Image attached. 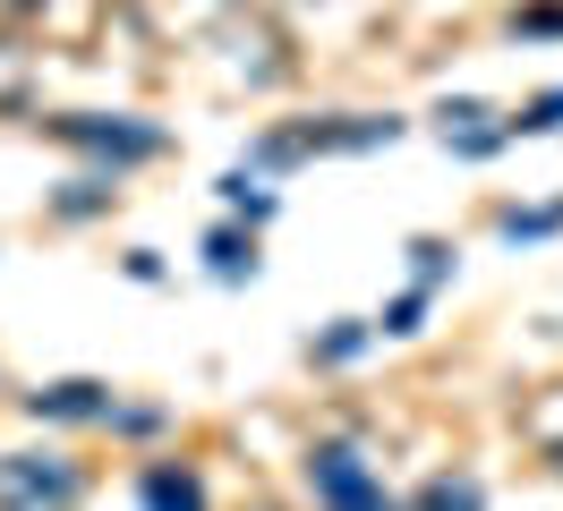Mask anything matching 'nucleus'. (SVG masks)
<instances>
[{
	"mask_svg": "<svg viewBox=\"0 0 563 511\" xmlns=\"http://www.w3.org/2000/svg\"><path fill=\"white\" fill-rule=\"evenodd\" d=\"M308 486H317L324 511H393L385 486L367 477V460H358L351 443H317V452H308Z\"/></svg>",
	"mask_w": 563,
	"mask_h": 511,
	"instance_id": "nucleus-2",
	"label": "nucleus"
},
{
	"mask_svg": "<svg viewBox=\"0 0 563 511\" xmlns=\"http://www.w3.org/2000/svg\"><path fill=\"white\" fill-rule=\"evenodd\" d=\"M555 120H563V95H547V102H529V111H521V129H555Z\"/></svg>",
	"mask_w": 563,
	"mask_h": 511,
	"instance_id": "nucleus-8",
	"label": "nucleus"
},
{
	"mask_svg": "<svg viewBox=\"0 0 563 511\" xmlns=\"http://www.w3.org/2000/svg\"><path fill=\"white\" fill-rule=\"evenodd\" d=\"M60 136H86V145L120 154V163H137V154H154V145H163L154 129H103V120H60Z\"/></svg>",
	"mask_w": 563,
	"mask_h": 511,
	"instance_id": "nucleus-3",
	"label": "nucleus"
},
{
	"mask_svg": "<svg viewBox=\"0 0 563 511\" xmlns=\"http://www.w3.org/2000/svg\"><path fill=\"white\" fill-rule=\"evenodd\" d=\"M419 511H478V477H427Z\"/></svg>",
	"mask_w": 563,
	"mask_h": 511,
	"instance_id": "nucleus-6",
	"label": "nucleus"
},
{
	"mask_svg": "<svg viewBox=\"0 0 563 511\" xmlns=\"http://www.w3.org/2000/svg\"><path fill=\"white\" fill-rule=\"evenodd\" d=\"M35 418H103V392L95 384H52V392H35Z\"/></svg>",
	"mask_w": 563,
	"mask_h": 511,
	"instance_id": "nucleus-5",
	"label": "nucleus"
},
{
	"mask_svg": "<svg viewBox=\"0 0 563 511\" xmlns=\"http://www.w3.org/2000/svg\"><path fill=\"white\" fill-rule=\"evenodd\" d=\"M247 265H256V256H247L240 238H213V273H222V281H240Z\"/></svg>",
	"mask_w": 563,
	"mask_h": 511,
	"instance_id": "nucleus-7",
	"label": "nucleus"
},
{
	"mask_svg": "<svg viewBox=\"0 0 563 511\" xmlns=\"http://www.w3.org/2000/svg\"><path fill=\"white\" fill-rule=\"evenodd\" d=\"M145 511H206V495H197L188 469H154L145 477Z\"/></svg>",
	"mask_w": 563,
	"mask_h": 511,
	"instance_id": "nucleus-4",
	"label": "nucleus"
},
{
	"mask_svg": "<svg viewBox=\"0 0 563 511\" xmlns=\"http://www.w3.org/2000/svg\"><path fill=\"white\" fill-rule=\"evenodd\" d=\"M77 503V469L52 452H9L0 460V511H69Z\"/></svg>",
	"mask_w": 563,
	"mask_h": 511,
	"instance_id": "nucleus-1",
	"label": "nucleus"
}]
</instances>
